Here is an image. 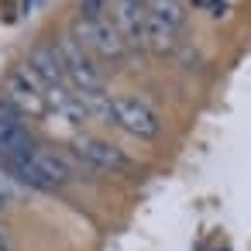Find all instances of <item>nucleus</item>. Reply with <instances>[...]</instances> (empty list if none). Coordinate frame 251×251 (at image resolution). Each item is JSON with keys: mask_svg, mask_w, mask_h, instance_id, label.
Wrapping results in <instances>:
<instances>
[{"mask_svg": "<svg viewBox=\"0 0 251 251\" xmlns=\"http://www.w3.org/2000/svg\"><path fill=\"white\" fill-rule=\"evenodd\" d=\"M59 55H62V66H66V79L76 93H107V79L103 73L93 66V59L86 55V49L73 38V31H66L59 42H55Z\"/></svg>", "mask_w": 251, "mask_h": 251, "instance_id": "f257e3e1", "label": "nucleus"}, {"mask_svg": "<svg viewBox=\"0 0 251 251\" xmlns=\"http://www.w3.org/2000/svg\"><path fill=\"white\" fill-rule=\"evenodd\" d=\"M110 124H117L121 131H127L131 138L151 141L162 134V117L151 103H145L141 97H110Z\"/></svg>", "mask_w": 251, "mask_h": 251, "instance_id": "f03ea898", "label": "nucleus"}, {"mask_svg": "<svg viewBox=\"0 0 251 251\" xmlns=\"http://www.w3.org/2000/svg\"><path fill=\"white\" fill-rule=\"evenodd\" d=\"M4 97L21 117H45L49 114V100H45V86L31 76V69H14L7 79H4Z\"/></svg>", "mask_w": 251, "mask_h": 251, "instance_id": "7ed1b4c3", "label": "nucleus"}, {"mask_svg": "<svg viewBox=\"0 0 251 251\" xmlns=\"http://www.w3.org/2000/svg\"><path fill=\"white\" fill-rule=\"evenodd\" d=\"M73 155L90 172H110V176H117V172L131 169V158L117 145H110L107 138H97V134H76L73 138Z\"/></svg>", "mask_w": 251, "mask_h": 251, "instance_id": "20e7f679", "label": "nucleus"}, {"mask_svg": "<svg viewBox=\"0 0 251 251\" xmlns=\"http://www.w3.org/2000/svg\"><path fill=\"white\" fill-rule=\"evenodd\" d=\"M73 38L83 49L97 52L100 59H121L127 52V38L121 35V28L110 18H103V21H76L73 25Z\"/></svg>", "mask_w": 251, "mask_h": 251, "instance_id": "39448f33", "label": "nucleus"}, {"mask_svg": "<svg viewBox=\"0 0 251 251\" xmlns=\"http://www.w3.org/2000/svg\"><path fill=\"white\" fill-rule=\"evenodd\" d=\"M31 162H35V169L42 172V179H45L52 189H62V186L76 182L83 172H90L86 165H79L76 155L55 151V148H49V145H35V148H31Z\"/></svg>", "mask_w": 251, "mask_h": 251, "instance_id": "423d86ee", "label": "nucleus"}, {"mask_svg": "<svg viewBox=\"0 0 251 251\" xmlns=\"http://www.w3.org/2000/svg\"><path fill=\"white\" fill-rule=\"evenodd\" d=\"M28 69H31V76H35L42 86H62V83H69V79H66L62 55H59L55 45H35L31 55H28Z\"/></svg>", "mask_w": 251, "mask_h": 251, "instance_id": "0eeeda50", "label": "nucleus"}, {"mask_svg": "<svg viewBox=\"0 0 251 251\" xmlns=\"http://www.w3.org/2000/svg\"><path fill=\"white\" fill-rule=\"evenodd\" d=\"M45 100H49V110H55L62 121H69V124H86L90 121V114H86V103H83V97L69 86V83H62V86H45Z\"/></svg>", "mask_w": 251, "mask_h": 251, "instance_id": "6e6552de", "label": "nucleus"}, {"mask_svg": "<svg viewBox=\"0 0 251 251\" xmlns=\"http://www.w3.org/2000/svg\"><path fill=\"white\" fill-rule=\"evenodd\" d=\"M141 45L151 49V52H158V55H165V52L176 49V28H169V25H162V21H155V18L148 14V25H145V35H141Z\"/></svg>", "mask_w": 251, "mask_h": 251, "instance_id": "1a4fd4ad", "label": "nucleus"}, {"mask_svg": "<svg viewBox=\"0 0 251 251\" xmlns=\"http://www.w3.org/2000/svg\"><path fill=\"white\" fill-rule=\"evenodd\" d=\"M145 11L155 21L169 25V28H182V21H186V4L182 0H145Z\"/></svg>", "mask_w": 251, "mask_h": 251, "instance_id": "9d476101", "label": "nucleus"}, {"mask_svg": "<svg viewBox=\"0 0 251 251\" xmlns=\"http://www.w3.org/2000/svg\"><path fill=\"white\" fill-rule=\"evenodd\" d=\"M110 11V0H79L76 4V21H103Z\"/></svg>", "mask_w": 251, "mask_h": 251, "instance_id": "9b49d317", "label": "nucleus"}, {"mask_svg": "<svg viewBox=\"0 0 251 251\" xmlns=\"http://www.w3.org/2000/svg\"><path fill=\"white\" fill-rule=\"evenodd\" d=\"M14 200H18V182L7 172H0V210H7Z\"/></svg>", "mask_w": 251, "mask_h": 251, "instance_id": "f8f14e48", "label": "nucleus"}, {"mask_svg": "<svg viewBox=\"0 0 251 251\" xmlns=\"http://www.w3.org/2000/svg\"><path fill=\"white\" fill-rule=\"evenodd\" d=\"M0 251H11V237H7L4 224H0Z\"/></svg>", "mask_w": 251, "mask_h": 251, "instance_id": "ddd939ff", "label": "nucleus"}]
</instances>
